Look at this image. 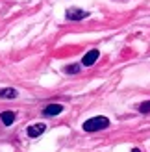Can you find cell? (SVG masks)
I'll use <instances>...</instances> for the list:
<instances>
[{"label": "cell", "mask_w": 150, "mask_h": 152, "mask_svg": "<svg viewBox=\"0 0 150 152\" xmlns=\"http://www.w3.org/2000/svg\"><path fill=\"white\" fill-rule=\"evenodd\" d=\"M109 126V119L108 117H93V119H87L84 123V130L85 132H96V130H104V128Z\"/></svg>", "instance_id": "6da1fadb"}, {"label": "cell", "mask_w": 150, "mask_h": 152, "mask_svg": "<svg viewBox=\"0 0 150 152\" xmlns=\"http://www.w3.org/2000/svg\"><path fill=\"white\" fill-rule=\"evenodd\" d=\"M65 17H67V20H82V19L89 17V13L84 10H78V7H71V10H67Z\"/></svg>", "instance_id": "7a4b0ae2"}, {"label": "cell", "mask_w": 150, "mask_h": 152, "mask_svg": "<svg viewBox=\"0 0 150 152\" xmlns=\"http://www.w3.org/2000/svg\"><path fill=\"white\" fill-rule=\"evenodd\" d=\"M47 130V126H44L43 123H37V124H32V126H28V130H26V134H28V137H39V135Z\"/></svg>", "instance_id": "3957f363"}, {"label": "cell", "mask_w": 150, "mask_h": 152, "mask_svg": "<svg viewBox=\"0 0 150 152\" xmlns=\"http://www.w3.org/2000/svg\"><path fill=\"white\" fill-rule=\"evenodd\" d=\"M96 59H98V50L93 48V50H89L87 54L84 56V61H82V65H84V67H91Z\"/></svg>", "instance_id": "277c9868"}, {"label": "cell", "mask_w": 150, "mask_h": 152, "mask_svg": "<svg viewBox=\"0 0 150 152\" xmlns=\"http://www.w3.org/2000/svg\"><path fill=\"white\" fill-rule=\"evenodd\" d=\"M61 111H63V106H61V104H48L47 108L43 110V113H44L47 117H52V115H59Z\"/></svg>", "instance_id": "5b68a950"}, {"label": "cell", "mask_w": 150, "mask_h": 152, "mask_svg": "<svg viewBox=\"0 0 150 152\" xmlns=\"http://www.w3.org/2000/svg\"><path fill=\"white\" fill-rule=\"evenodd\" d=\"M0 121H2L6 126H9V124H13V121H15V113H13V111H4V113H0Z\"/></svg>", "instance_id": "8992f818"}, {"label": "cell", "mask_w": 150, "mask_h": 152, "mask_svg": "<svg viewBox=\"0 0 150 152\" xmlns=\"http://www.w3.org/2000/svg\"><path fill=\"white\" fill-rule=\"evenodd\" d=\"M0 96H2V98H15V96H17V91L11 89V87L0 89Z\"/></svg>", "instance_id": "52a82bcc"}, {"label": "cell", "mask_w": 150, "mask_h": 152, "mask_svg": "<svg viewBox=\"0 0 150 152\" xmlns=\"http://www.w3.org/2000/svg\"><path fill=\"white\" fill-rule=\"evenodd\" d=\"M80 69H82L80 65H69V67H65V72L67 74H76V72H80Z\"/></svg>", "instance_id": "ba28073f"}, {"label": "cell", "mask_w": 150, "mask_h": 152, "mask_svg": "<svg viewBox=\"0 0 150 152\" xmlns=\"http://www.w3.org/2000/svg\"><path fill=\"white\" fill-rule=\"evenodd\" d=\"M139 111H141V113H148V111H150V100H146V102L141 104V106H139Z\"/></svg>", "instance_id": "9c48e42d"}, {"label": "cell", "mask_w": 150, "mask_h": 152, "mask_svg": "<svg viewBox=\"0 0 150 152\" xmlns=\"http://www.w3.org/2000/svg\"><path fill=\"white\" fill-rule=\"evenodd\" d=\"M132 152H141V150H139V148H133V150H132Z\"/></svg>", "instance_id": "30bf717a"}]
</instances>
